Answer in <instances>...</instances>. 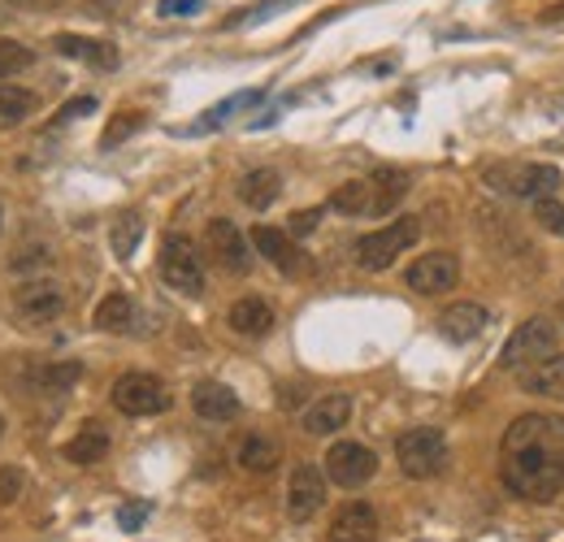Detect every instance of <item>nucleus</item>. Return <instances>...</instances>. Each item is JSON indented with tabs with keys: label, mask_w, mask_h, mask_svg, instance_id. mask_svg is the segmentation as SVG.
I'll list each match as a JSON object with an SVG mask.
<instances>
[{
	"label": "nucleus",
	"mask_w": 564,
	"mask_h": 542,
	"mask_svg": "<svg viewBox=\"0 0 564 542\" xmlns=\"http://www.w3.org/2000/svg\"><path fill=\"white\" fill-rule=\"evenodd\" d=\"M499 481L525 503H556L564 495V416L525 412L499 438Z\"/></svg>",
	"instance_id": "f257e3e1"
},
{
	"label": "nucleus",
	"mask_w": 564,
	"mask_h": 542,
	"mask_svg": "<svg viewBox=\"0 0 564 542\" xmlns=\"http://www.w3.org/2000/svg\"><path fill=\"white\" fill-rule=\"evenodd\" d=\"M62 313H66V291H62L57 278L35 273V278L18 282V291H13V322H18L22 330H44V326H53Z\"/></svg>",
	"instance_id": "f03ea898"
},
{
	"label": "nucleus",
	"mask_w": 564,
	"mask_h": 542,
	"mask_svg": "<svg viewBox=\"0 0 564 542\" xmlns=\"http://www.w3.org/2000/svg\"><path fill=\"white\" fill-rule=\"evenodd\" d=\"M417 239H422V221L404 213V217H395L391 226H382V230H373V235H365V239L356 243V265L369 273L391 270Z\"/></svg>",
	"instance_id": "7ed1b4c3"
},
{
	"label": "nucleus",
	"mask_w": 564,
	"mask_h": 542,
	"mask_svg": "<svg viewBox=\"0 0 564 542\" xmlns=\"http://www.w3.org/2000/svg\"><path fill=\"white\" fill-rule=\"evenodd\" d=\"M395 460H400L404 477L430 481V477L443 474V465H447V438H443L438 430H430V425L404 430V434L395 438Z\"/></svg>",
	"instance_id": "20e7f679"
},
{
	"label": "nucleus",
	"mask_w": 564,
	"mask_h": 542,
	"mask_svg": "<svg viewBox=\"0 0 564 542\" xmlns=\"http://www.w3.org/2000/svg\"><path fill=\"white\" fill-rule=\"evenodd\" d=\"M487 183H491L495 192L512 196V200H539V196H552L561 187V174H556V165L521 161V165H491Z\"/></svg>",
	"instance_id": "39448f33"
},
{
	"label": "nucleus",
	"mask_w": 564,
	"mask_h": 542,
	"mask_svg": "<svg viewBox=\"0 0 564 542\" xmlns=\"http://www.w3.org/2000/svg\"><path fill=\"white\" fill-rule=\"evenodd\" d=\"M109 400H113V408H118L122 416H156V412H165V408L174 404V400H170V387H165L156 373H143V369L122 373V378L113 382Z\"/></svg>",
	"instance_id": "423d86ee"
},
{
	"label": "nucleus",
	"mask_w": 564,
	"mask_h": 542,
	"mask_svg": "<svg viewBox=\"0 0 564 542\" xmlns=\"http://www.w3.org/2000/svg\"><path fill=\"white\" fill-rule=\"evenodd\" d=\"M561 351V330L547 322V317H530V322H521L508 343H503V351H499V365H508V369H521V365H539V360H547V356H556Z\"/></svg>",
	"instance_id": "0eeeda50"
},
{
	"label": "nucleus",
	"mask_w": 564,
	"mask_h": 542,
	"mask_svg": "<svg viewBox=\"0 0 564 542\" xmlns=\"http://www.w3.org/2000/svg\"><path fill=\"white\" fill-rule=\"evenodd\" d=\"M161 278H165L170 291L192 295V300L205 291V265H200V252H196V243L187 235H165V243H161Z\"/></svg>",
	"instance_id": "6e6552de"
},
{
	"label": "nucleus",
	"mask_w": 564,
	"mask_h": 542,
	"mask_svg": "<svg viewBox=\"0 0 564 542\" xmlns=\"http://www.w3.org/2000/svg\"><path fill=\"white\" fill-rule=\"evenodd\" d=\"M205 243H209V257L217 261L221 273H248L252 243H248V235L230 217H213L209 226H205Z\"/></svg>",
	"instance_id": "1a4fd4ad"
},
{
	"label": "nucleus",
	"mask_w": 564,
	"mask_h": 542,
	"mask_svg": "<svg viewBox=\"0 0 564 542\" xmlns=\"http://www.w3.org/2000/svg\"><path fill=\"white\" fill-rule=\"evenodd\" d=\"M322 508H326V474L313 469V465L291 469V481H286V517H291V525H308Z\"/></svg>",
	"instance_id": "9d476101"
},
{
	"label": "nucleus",
	"mask_w": 564,
	"mask_h": 542,
	"mask_svg": "<svg viewBox=\"0 0 564 542\" xmlns=\"http://www.w3.org/2000/svg\"><path fill=\"white\" fill-rule=\"evenodd\" d=\"M378 474V456L365 447V443H352V438H344V443H335L330 452H326V477L335 481V486H365L369 477Z\"/></svg>",
	"instance_id": "9b49d317"
},
{
	"label": "nucleus",
	"mask_w": 564,
	"mask_h": 542,
	"mask_svg": "<svg viewBox=\"0 0 564 542\" xmlns=\"http://www.w3.org/2000/svg\"><path fill=\"white\" fill-rule=\"evenodd\" d=\"M404 282L417 291V295H443L460 282V261L452 252H425L417 257L409 270H404Z\"/></svg>",
	"instance_id": "f8f14e48"
},
{
	"label": "nucleus",
	"mask_w": 564,
	"mask_h": 542,
	"mask_svg": "<svg viewBox=\"0 0 564 542\" xmlns=\"http://www.w3.org/2000/svg\"><path fill=\"white\" fill-rule=\"evenodd\" d=\"M487 322H491V313H487L482 304L460 300V304H447V308L438 313V335L447 343H474L487 330Z\"/></svg>",
	"instance_id": "ddd939ff"
},
{
	"label": "nucleus",
	"mask_w": 564,
	"mask_h": 542,
	"mask_svg": "<svg viewBox=\"0 0 564 542\" xmlns=\"http://www.w3.org/2000/svg\"><path fill=\"white\" fill-rule=\"evenodd\" d=\"M248 243L274 265L279 273H300L304 270V257H300V248H295V239L286 235V230H279V226H257L252 235H248Z\"/></svg>",
	"instance_id": "4468645a"
},
{
	"label": "nucleus",
	"mask_w": 564,
	"mask_h": 542,
	"mask_svg": "<svg viewBox=\"0 0 564 542\" xmlns=\"http://www.w3.org/2000/svg\"><path fill=\"white\" fill-rule=\"evenodd\" d=\"M239 395L226 387V382H196L192 387V412L200 416V421H209V425H226V421H235L239 416Z\"/></svg>",
	"instance_id": "2eb2a0df"
},
{
	"label": "nucleus",
	"mask_w": 564,
	"mask_h": 542,
	"mask_svg": "<svg viewBox=\"0 0 564 542\" xmlns=\"http://www.w3.org/2000/svg\"><path fill=\"white\" fill-rule=\"evenodd\" d=\"M326 542H378V512L369 503H360V499L344 503L335 512V521H330Z\"/></svg>",
	"instance_id": "dca6fc26"
},
{
	"label": "nucleus",
	"mask_w": 564,
	"mask_h": 542,
	"mask_svg": "<svg viewBox=\"0 0 564 542\" xmlns=\"http://www.w3.org/2000/svg\"><path fill=\"white\" fill-rule=\"evenodd\" d=\"M348 421H352V400H348V395H322L317 404H308L304 408V416H300L304 434H313V438L339 434Z\"/></svg>",
	"instance_id": "f3484780"
},
{
	"label": "nucleus",
	"mask_w": 564,
	"mask_h": 542,
	"mask_svg": "<svg viewBox=\"0 0 564 542\" xmlns=\"http://www.w3.org/2000/svg\"><path fill=\"white\" fill-rule=\"evenodd\" d=\"M53 48H57L62 57L83 62V66H91V69H118V62H122L109 40H87V35H70V31H62V35L53 40Z\"/></svg>",
	"instance_id": "a211bd4d"
},
{
	"label": "nucleus",
	"mask_w": 564,
	"mask_h": 542,
	"mask_svg": "<svg viewBox=\"0 0 564 542\" xmlns=\"http://www.w3.org/2000/svg\"><path fill=\"white\" fill-rule=\"evenodd\" d=\"M226 322H230L235 335H243V339H261V335L274 330V308H270L261 295H243V300L230 304Z\"/></svg>",
	"instance_id": "6ab92c4d"
},
{
	"label": "nucleus",
	"mask_w": 564,
	"mask_h": 542,
	"mask_svg": "<svg viewBox=\"0 0 564 542\" xmlns=\"http://www.w3.org/2000/svg\"><path fill=\"white\" fill-rule=\"evenodd\" d=\"M404 196H409V174L404 170H373L369 174V217L395 213Z\"/></svg>",
	"instance_id": "aec40b11"
},
{
	"label": "nucleus",
	"mask_w": 564,
	"mask_h": 542,
	"mask_svg": "<svg viewBox=\"0 0 564 542\" xmlns=\"http://www.w3.org/2000/svg\"><path fill=\"white\" fill-rule=\"evenodd\" d=\"M91 326H96L100 335H127V330L135 326V300L122 295V291L105 295V300L96 304V313H91Z\"/></svg>",
	"instance_id": "412c9836"
},
{
	"label": "nucleus",
	"mask_w": 564,
	"mask_h": 542,
	"mask_svg": "<svg viewBox=\"0 0 564 542\" xmlns=\"http://www.w3.org/2000/svg\"><path fill=\"white\" fill-rule=\"evenodd\" d=\"M40 109V96L31 87H18V83H0V131H13L22 127L26 118H35Z\"/></svg>",
	"instance_id": "4be33fe9"
},
{
	"label": "nucleus",
	"mask_w": 564,
	"mask_h": 542,
	"mask_svg": "<svg viewBox=\"0 0 564 542\" xmlns=\"http://www.w3.org/2000/svg\"><path fill=\"white\" fill-rule=\"evenodd\" d=\"M105 456H109V430L96 425V421H87L70 443H66V460L70 465H100Z\"/></svg>",
	"instance_id": "5701e85b"
},
{
	"label": "nucleus",
	"mask_w": 564,
	"mask_h": 542,
	"mask_svg": "<svg viewBox=\"0 0 564 542\" xmlns=\"http://www.w3.org/2000/svg\"><path fill=\"white\" fill-rule=\"evenodd\" d=\"M521 387H525L530 395L561 400V404H564V356H547V360H539L534 369H525Z\"/></svg>",
	"instance_id": "b1692460"
},
{
	"label": "nucleus",
	"mask_w": 564,
	"mask_h": 542,
	"mask_svg": "<svg viewBox=\"0 0 564 542\" xmlns=\"http://www.w3.org/2000/svg\"><path fill=\"white\" fill-rule=\"evenodd\" d=\"M279 460H282V447L270 434H248L239 443V469H248V474H274Z\"/></svg>",
	"instance_id": "393cba45"
},
{
	"label": "nucleus",
	"mask_w": 564,
	"mask_h": 542,
	"mask_svg": "<svg viewBox=\"0 0 564 542\" xmlns=\"http://www.w3.org/2000/svg\"><path fill=\"white\" fill-rule=\"evenodd\" d=\"M282 196V178L279 170H248L243 178H239V200L248 204V208H270V204Z\"/></svg>",
	"instance_id": "a878e982"
},
{
	"label": "nucleus",
	"mask_w": 564,
	"mask_h": 542,
	"mask_svg": "<svg viewBox=\"0 0 564 542\" xmlns=\"http://www.w3.org/2000/svg\"><path fill=\"white\" fill-rule=\"evenodd\" d=\"M143 239V217L135 208H127V213H118L113 217V226H109V248H113V257L118 261H131L135 257V248H140Z\"/></svg>",
	"instance_id": "bb28decb"
},
{
	"label": "nucleus",
	"mask_w": 564,
	"mask_h": 542,
	"mask_svg": "<svg viewBox=\"0 0 564 542\" xmlns=\"http://www.w3.org/2000/svg\"><path fill=\"white\" fill-rule=\"evenodd\" d=\"M330 208L344 217H369V178H352L330 192Z\"/></svg>",
	"instance_id": "cd10ccee"
},
{
	"label": "nucleus",
	"mask_w": 564,
	"mask_h": 542,
	"mask_svg": "<svg viewBox=\"0 0 564 542\" xmlns=\"http://www.w3.org/2000/svg\"><path fill=\"white\" fill-rule=\"evenodd\" d=\"M261 96H265V91H257V87H252V91H239V96H230V100H221V105H213L209 113H205V118H200V122H196L192 131H217L221 122H230V118H235V113H239L243 105H257Z\"/></svg>",
	"instance_id": "c85d7f7f"
},
{
	"label": "nucleus",
	"mask_w": 564,
	"mask_h": 542,
	"mask_svg": "<svg viewBox=\"0 0 564 542\" xmlns=\"http://www.w3.org/2000/svg\"><path fill=\"white\" fill-rule=\"evenodd\" d=\"M78 378H83V365H78V360H66V365L40 369V373H35V387H40V391H70Z\"/></svg>",
	"instance_id": "c756f323"
},
{
	"label": "nucleus",
	"mask_w": 564,
	"mask_h": 542,
	"mask_svg": "<svg viewBox=\"0 0 564 542\" xmlns=\"http://www.w3.org/2000/svg\"><path fill=\"white\" fill-rule=\"evenodd\" d=\"M534 221H539L547 235L564 239V204L556 200V196H539V200H534Z\"/></svg>",
	"instance_id": "7c9ffc66"
},
{
	"label": "nucleus",
	"mask_w": 564,
	"mask_h": 542,
	"mask_svg": "<svg viewBox=\"0 0 564 542\" xmlns=\"http://www.w3.org/2000/svg\"><path fill=\"white\" fill-rule=\"evenodd\" d=\"M35 62V53L26 48V44H13V40H0V83L9 78V74H18V69H26Z\"/></svg>",
	"instance_id": "2f4dec72"
},
{
	"label": "nucleus",
	"mask_w": 564,
	"mask_h": 542,
	"mask_svg": "<svg viewBox=\"0 0 564 542\" xmlns=\"http://www.w3.org/2000/svg\"><path fill=\"white\" fill-rule=\"evenodd\" d=\"M143 127V113H122V118H113L109 122V131H105V139H100V148H118L127 136H135Z\"/></svg>",
	"instance_id": "473e14b6"
},
{
	"label": "nucleus",
	"mask_w": 564,
	"mask_h": 542,
	"mask_svg": "<svg viewBox=\"0 0 564 542\" xmlns=\"http://www.w3.org/2000/svg\"><path fill=\"white\" fill-rule=\"evenodd\" d=\"M22 490H26V474L13 469V465H4V469H0V503H18Z\"/></svg>",
	"instance_id": "72a5a7b5"
},
{
	"label": "nucleus",
	"mask_w": 564,
	"mask_h": 542,
	"mask_svg": "<svg viewBox=\"0 0 564 542\" xmlns=\"http://www.w3.org/2000/svg\"><path fill=\"white\" fill-rule=\"evenodd\" d=\"M322 213H326V208H300V213L291 217V230H286V235H291V239L313 235V230H317V221H322Z\"/></svg>",
	"instance_id": "f704fd0d"
},
{
	"label": "nucleus",
	"mask_w": 564,
	"mask_h": 542,
	"mask_svg": "<svg viewBox=\"0 0 564 542\" xmlns=\"http://www.w3.org/2000/svg\"><path fill=\"white\" fill-rule=\"evenodd\" d=\"M148 512H152V508H148L143 499H135V503H122V508H118V525H122V530H140L143 521H148Z\"/></svg>",
	"instance_id": "c9c22d12"
},
{
	"label": "nucleus",
	"mask_w": 564,
	"mask_h": 542,
	"mask_svg": "<svg viewBox=\"0 0 564 542\" xmlns=\"http://www.w3.org/2000/svg\"><path fill=\"white\" fill-rule=\"evenodd\" d=\"M91 109H96V96H78V100H70V105L53 118V127H66V122H74V118H87Z\"/></svg>",
	"instance_id": "e433bc0d"
},
{
	"label": "nucleus",
	"mask_w": 564,
	"mask_h": 542,
	"mask_svg": "<svg viewBox=\"0 0 564 542\" xmlns=\"http://www.w3.org/2000/svg\"><path fill=\"white\" fill-rule=\"evenodd\" d=\"M200 9H205V0H161V18H192Z\"/></svg>",
	"instance_id": "4c0bfd02"
},
{
	"label": "nucleus",
	"mask_w": 564,
	"mask_h": 542,
	"mask_svg": "<svg viewBox=\"0 0 564 542\" xmlns=\"http://www.w3.org/2000/svg\"><path fill=\"white\" fill-rule=\"evenodd\" d=\"M539 22H564V0L561 4H547V9L539 13Z\"/></svg>",
	"instance_id": "58836bf2"
},
{
	"label": "nucleus",
	"mask_w": 564,
	"mask_h": 542,
	"mask_svg": "<svg viewBox=\"0 0 564 542\" xmlns=\"http://www.w3.org/2000/svg\"><path fill=\"white\" fill-rule=\"evenodd\" d=\"M9 4H26V9H53V4H62V0H9Z\"/></svg>",
	"instance_id": "ea45409f"
},
{
	"label": "nucleus",
	"mask_w": 564,
	"mask_h": 542,
	"mask_svg": "<svg viewBox=\"0 0 564 542\" xmlns=\"http://www.w3.org/2000/svg\"><path fill=\"white\" fill-rule=\"evenodd\" d=\"M0 438H4V421H0Z\"/></svg>",
	"instance_id": "a19ab883"
}]
</instances>
